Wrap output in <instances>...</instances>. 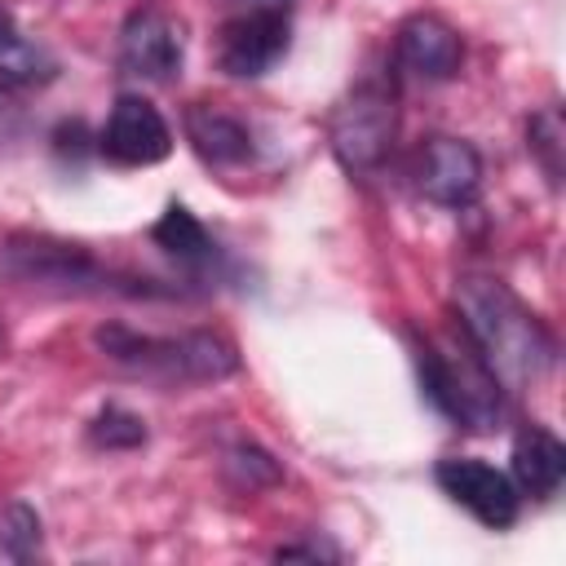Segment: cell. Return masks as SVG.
<instances>
[{"label":"cell","instance_id":"7a4b0ae2","mask_svg":"<svg viewBox=\"0 0 566 566\" xmlns=\"http://www.w3.org/2000/svg\"><path fill=\"white\" fill-rule=\"evenodd\" d=\"M0 279L49 296H172L142 274L106 265L93 248L57 234H9L0 243Z\"/></svg>","mask_w":566,"mask_h":566},{"label":"cell","instance_id":"3957f363","mask_svg":"<svg viewBox=\"0 0 566 566\" xmlns=\"http://www.w3.org/2000/svg\"><path fill=\"white\" fill-rule=\"evenodd\" d=\"M93 345L124 371L155 380V385H212L239 371V349L221 332H181V336H150L133 332L128 323H102Z\"/></svg>","mask_w":566,"mask_h":566},{"label":"cell","instance_id":"4fadbf2b","mask_svg":"<svg viewBox=\"0 0 566 566\" xmlns=\"http://www.w3.org/2000/svg\"><path fill=\"white\" fill-rule=\"evenodd\" d=\"M509 478H513L517 495L548 500V495L562 486V478H566V447L557 442V433H548L544 424H526V429L513 438Z\"/></svg>","mask_w":566,"mask_h":566},{"label":"cell","instance_id":"d6986e66","mask_svg":"<svg viewBox=\"0 0 566 566\" xmlns=\"http://www.w3.org/2000/svg\"><path fill=\"white\" fill-rule=\"evenodd\" d=\"M226 473H230L239 486H248V491L279 482V464H274V455H265L261 447H234L230 460H226Z\"/></svg>","mask_w":566,"mask_h":566},{"label":"cell","instance_id":"9c48e42d","mask_svg":"<svg viewBox=\"0 0 566 566\" xmlns=\"http://www.w3.org/2000/svg\"><path fill=\"white\" fill-rule=\"evenodd\" d=\"M97 150L119 168H150L168 159L172 128L155 102H146L142 93H119L106 115V128L97 133Z\"/></svg>","mask_w":566,"mask_h":566},{"label":"cell","instance_id":"8fae6325","mask_svg":"<svg viewBox=\"0 0 566 566\" xmlns=\"http://www.w3.org/2000/svg\"><path fill=\"white\" fill-rule=\"evenodd\" d=\"M394 57H398V66L407 75L438 84V80H451L460 71L464 40H460V31L447 18H438V13H411L394 31Z\"/></svg>","mask_w":566,"mask_h":566},{"label":"cell","instance_id":"ffe728a7","mask_svg":"<svg viewBox=\"0 0 566 566\" xmlns=\"http://www.w3.org/2000/svg\"><path fill=\"white\" fill-rule=\"evenodd\" d=\"M27 133H31V115L18 97V88L0 80V150H13L18 142H27Z\"/></svg>","mask_w":566,"mask_h":566},{"label":"cell","instance_id":"ba28073f","mask_svg":"<svg viewBox=\"0 0 566 566\" xmlns=\"http://www.w3.org/2000/svg\"><path fill=\"white\" fill-rule=\"evenodd\" d=\"M433 482L442 486V495H451L464 513H473L482 526L491 531H509L522 513V495L513 486V478L478 455H447L433 464Z\"/></svg>","mask_w":566,"mask_h":566},{"label":"cell","instance_id":"e0dca14e","mask_svg":"<svg viewBox=\"0 0 566 566\" xmlns=\"http://www.w3.org/2000/svg\"><path fill=\"white\" fill-rule=\"evenodd\" d=\"M0 553L27 562L40 553V513L31 504H9L0 513Z\"/></svg>","mask_w":566,"mask_h":566},{"label":"cell","instance_id":"2e32d148","mask_svg":"<svg viewBox=\"0 0 566 566\" xmlns=\"http://www.w3.org/2000/svg\"><path fill=\"white\" fill-rule=\"evenodd\" d=\"M88 442L102 447V451H133V447L146 442V420L111 402V407H102V411L93 416V424H88Z\"/></svg>","mask_w":566,"mask_h":566},{"label":"cell","instance_id":"30bf717a","mask_svg":"<svg viewBox=\"0 0 566 566\" xmlns=\"http://www.w3.org/2000/svg\"><path fill=\"white\" fill-rule=\"evenodd\" d=\"M411 181H416L420 199H429L438 208H469L482 190V159L460 137H429L416 150Z\"/></svg>","mask_w":566,"mask_h":566},{"label":"cell","instance_id":"603a6c76","mask_svg":"<svg viewBox=\"0 0 566 566\" xmlns=\"http://www.w3.org/2000/svg\"><path fill=\"white\" fill-rule=\"evenodd\" d=\"M0 349H4V327H0Z\"/></svg>","mask_w":566,"mask_h":566},{"label":"cell","instance_id":"ac0fdd59","mask_svg":"<svg viewBox=\"0 0 566 566\" xmlns=\"http://www.w3.org/2000/svg\"><path fill=\"white\" fill-rule=\"evenodd\" d=\"M562 115L553 111V106H544V111H535L531 115V128H526V146H531V155L539 159V168H544V177L548 181H562Z\"/></svg>","mask_w":566,"mask_h":566},{"label":"cell","instance_id":"6da1fadb","mask_svg":"<svg viewBox=\"0 0 566 566\" xmlns=\"http://www.w3.org/2000/svg\"><path fill=\"white\" fill-rule=\"evenodd\" d=\"M455 314H460V332L469 336V345L482 354V363L495 371L504 389H522L539 380L557 358V340L539 323V314L522 305V296L509 283L491 274L455 279Z\"/></svg>","mask_w":566,"mask_h":566},{"label":"cell","instance_id":"5bb4252c","mask_svg":"<svg viewBox=\"0 0 566 566\" xmlns=\"http://www.w3.org/2000/svg\"><path fill=\"white\" fill-rule=\"evenodd\" d=\"M150 239H155L177 265H186V270H195V274L217 270V261H221V248L212 243V234L203 230V221H199L186 203H168L164 217L150 226Z\"/></svg>","mask_w":566,"mask_h":566},{"label":"cell","instance_id":"7402d4cb","mask_svg":"<svg viewBox=\"0 0 566 566\" xmlns=\"http://www.w3.org/2000/svg\"><path fill=\"white\" fill-rule=\"evenodd\" d=\"M243 4H287V0H243Z\"/></svg>","mask_w":566,"mask_h":566},{"label":"cell","instance_id":"8992f818","mask_svg":"<svg viewBox=\"0 0 566 566\" xmlns=\"http://www.w3.org/2000/svg\"><path fill=\"white\" fill-rule=\"evenodd\" d=\"M115 62H119V75H128V80L172 84L186 62V22L159 0L137 4L119 27Z\"/></svg>","mask_w":566,"mask_h":566},{"label":"cell","instance_id":"5b68a950","mask_svg":"<svg viewBox=\"0 0 566 566\" xmlns=\"http://www.w3.org/2000/svg\"><path fill=\"white\" fill-rule=\"evenodd\" d=\"M398 142V97L385 80H358L332 111V150L345 172L371 177Z\"/></svg>","mask_w":566,"mask_h":566},{"label":"cell","instance_id":"7c38bea8","mask_svg":"<svg viewBox=\"0 0 566 566\" xmlns=\"http://www.w3.org/2000/svg\"><path fill=\"white\" fill-rule=\"evenodd\" d=\"M186 142L195 146V155L203 159V164H212V168H239V164H248L252 159V128L239 119V115H230V111H221V106H208V102H195L190 111H186Z\"/></svg>","mask_w":566,"mask_h":566},{"label":"cell","instance_id":"44dd1931","mask_svg":"<svg viewBox=\"0 0 566 566\" xmlns=\"http://www.w3.org/2000/svg\"><path fill=\"white\" fill-rule=\"evenodd\" d=\"M274 557H279V562H292V557H310V562H314V557H336V553L323 548V544H287V548H279Z\"/></svg>","mask_w":566,"mask_h":566},{"label":"cell","instance_id":"277c9868","mask_svg":"<svg viewBox=\"0 0 566 566\" xmlns=\"http://www.w3.org/2000/svg\"><path fill=\"white\" fill-rule=\"evenodd\" d=\"M407 340H411V363L424 398L464 429H495L504 411V394H500L504 385L469 345V336L460 332L455 345H442L424 332H407Z\"/></svg>","mask_w":566,"mask_h":566},{"label":"cell","instance_id":"52a82bcc","mask_svg":"<svg viewBox=\"0 0 566 566\" xmlns=\"http://www.w3.org/2000/svg\"><path fill=\"white\" fill-rule=\"evenodd\" d=\"M287 44H292L287 4H243L221 22L217 62L234 80H256L287 53Z\"/></svg>","mask_w":566,"mask_h":566},{"label":"cell","instance_id":"9a60e30c","mask_svg":"<svg viewBox=\"0 0 566 566\" xmlns=\"http://www.w3.org/2000/svg\"><path fill=\"white\" fill-rule=\"evenodd\" d=\"M57 75V57L31 40L9 9H0V80L13 84V88H40Z\"/></svg>","mask_w":566,"mask_h":566}]
</instances>
